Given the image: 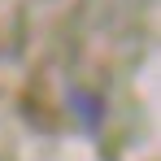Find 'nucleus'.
Here are the masks:
<instances>
[{"instance_id": "obj_1", "label": "nucleus", "mask_w": 161, "mask_h": 161, "mask_svg": "<svg viewBox=\"0 0 161 161\" xmlns=\"http://www.w3.org/2000/svg\"><path fill=\"white\" fill-rule=\"evenodd\" d=\"M74 105H79L83 122H92V131H96V126H100V113H96V100H92V96H83V92H74Z\"/></svg>"}]
</instances>
